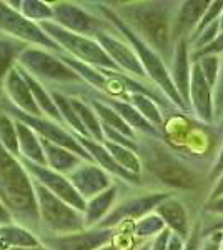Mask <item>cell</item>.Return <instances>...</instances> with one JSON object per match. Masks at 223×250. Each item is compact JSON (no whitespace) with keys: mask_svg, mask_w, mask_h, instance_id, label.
<instances>
[{"mask_svg":"<svg viewBox=\"0 0 223 250\" xmlns=\"http://www.w3.org/2000/svg\"><path fill=\"white\" fill-rule=\"evenodd\" d=\"M173 67H172V80L178 95L190 108V79H192V63L188 57V39H182L175 43L173 48Z\"/></svg>","mask_w":223,"mask_h":250,"instance_id":"ffe728a7","label":"cell"},{"mask_svg":"<svg viewBox=\"0 0 223 250\" xmlns=\"http://www.w3.org/2000/svg\"><path fill=\"white\" fill-rule=\"evenodd\" d=\"M218 54H223V32H220L217 39L210 43L208 47L202 48V50L195 52L193 59H198V57H203V55H218Z\"/></svg>","mask_w":223,"mask_h":250,"instance_id":"8d00e7d4","label":"cell"},{"mask_svg":"<svg viewBox=\"0 0 223 250\" xmlns=\"http://www.w3.org/2000/svg\"><path fill=\"white\" fill-rule=\"evenodd\" d=\"M117 195H119V187L113 184L108 190L87 200V208H85V225H87V229L97 227L100 222L107 219V215L115 207Z\"/></svg>","mask_w":223,"mask_h":250,"instance_id":"d4e9b609","label":"cell"},{"mask_svg":"<svg viewBox=\"0 0 223 250\" xmlns=\"http://www.w3.org/2000/svg\"><path fill=\"white\" fill-rule=\"evenodd\" d=\"M0 34L17 39L27 45L45 48L52 54H63L59 43H55L48 37L39 23L23 17L19 10L12 9L7 2H0Z\"/></svg>","mask_w":223,"mask_h":250,"instance_id":"30bf717a","label":"cell"},{"mask_svg":"<svg viewBox=\"0 0 223 250\" xmlns=\"http://www.w3.org/2000/svg\"><path fill=\"white\" fill-rule=\"evenodd\" d=\"M34 188L40 213V229H42L40 233L65 235V233H74L87 229L85 213L63 202L50 190H47L43 185H40L37 180H34Z\"/></svg>","mask_w":223,"mask_h":250,"instance_id":"8992f818","label":"cell"},{"mask_svg":"<svg viewBox=\"0 0 223 250\" xmlns=\"http://www.w3.org/2000/svg\"><path fill=\"white\" fill-rule=\"evenodd\" d=\"M198 245H200V229H198V225H197L195 232H192L190 239L186 240L183 250H198Z\"/></svg>","mask_w":223,"mask_h":250,"instance_id":"60d3db41","label":"cell"},{"mask_svg":"<svg viewBox=\"0 0 223 250\" xmlns=\"http://www.w3.org/2000/svg\"><path fill=\"white\" fill-rule=\"evenodd\" d=\"M195 62H198V65H200L202 72H203V75L208 80V83L212 87H215V83H217V79H218V72H220V59H218V55H203V57H198V59H193Z\"/></svg>","mask_w":223,"mask_h":250,"instance_id":"e575fe53","label":"cell"},{"mask_svg":"<svg viewBox=\"0 0 223 250\" xmlns=\"http://www.w3.org/2000/svg\"><path fill=\"white\" fill-rule=\"evenodd\" d=\"M92 5H95V10L99 12L100 15H103V17L115 27V30L119 32V34H122V37L130 43V47L135 50L137 57L140 59L142 65H143L145 72H147L148 79L152 80L153 83H157V87L163 92L165 97H167L168 100H172L178 108L188 112L190 108L186 107V104L182 100V97L178 95L175 85H173L172 74L168 72L165 60L162 59L153 48H150L147 43L135 34V32H132L128 29V27L119 19V15H117L107 3H92Z\"/></svg>","mask_w":223,"mask_h":250,"instance_id":"3957f363","label":"cell"},{"mask_svg":"<svg viewBox=\"0 0 223 250\" xmlns=\"http://www.w3.org/2000/svg\"><path fill=\"white\" fill-rule=\"evenodd\" d=\"M137 250H150V244H145V245H142V247H139Z\"/></svg>","mask_w":223,"mask_h":250,"instance_id":"c3c4849f","label":"cell"},{"mask_svg":"<svg viewBox=\"0 0 223 250\" xmlns=\"http://www.w3.org/2000/svg\"><path fill=\"white\" fill-rule=\"evenodd\" d=\"M0 240L3 242L7 249H23V247H34L40 245L39 235L35 232L28 230L19 224L0 225Z\"/></svg>","mask_w":223,"mask_h":250,"instance_id":"83f0119b","label":"cell"},{"mask_svg":"<svg viewBox=\"0 0 223 250\" xmlns=\"http://www.w3.org/2000/svg\"><path fill=\"white\" fill-rule=\"evenodd\" d=\"M48 92H50L52 99H54L55 105H57V108H59L60 115H62L63 124H65L75 135L85 137V139H90L88 134H87V130H85V127L82 125V122H80V119H79V115H77L74 105H72L70 95L62 94V92H59V90H50V88H48Z\"/></svg>","mask_w":223,"mask_h":250,"instance_id":"f1b7e54d","label":"cell"},{"mask_svg":"<svg viewBox=\"0 0 223 250\" xmlns=\"http://www.w3.org/2000/svg\"><path fill=\"white\" fill-rule=\"evenodd\" d=\"M15 127H17V137H19V150H20L19 157H23V159L39 165H47L45 152H43L40 137L27 124L20 122V120H15Z\"/></svg>","mask_w":223,"mask_h":250,"instance_id":"484cf974","label":"cell"},{"mask_svg":"<svg viewBox=\"0 0 223 250\" xmlns=\"http://www.w3.org/2000/svg\"><path fill=\"white\" fill-rule=\"evenodd\" d=\"M185 249V240L180 239L175 233H172V239H170L168 249L167 250H183Z\"/></svg>","mask_w":223,"mask_h":250,"instance_id":"f6af8a7d","label":"cell"},{"mask_svg":"<svg viewBox=\"0 0 223 250\" xmlns=\"http://www.w3.org/2000/svg\"><path fill=\"white\" fill-rule=\"evenodd\" d=\"M0 112H5L12 119L27 124L40 139H45L55 145L68 148V150L74 152L75 155L82 157L83 160L93 162L90 154H88L82 147V144L79 142V137H77L68 127H65V125L55 122V120H52V119H47V117H34L30 114H25V112L19 110L14 104H10V100L7 99V97H3V99L0 100Z\"/></svg>","mask_w":223,"mask_h":250,"instance_id":"ba28073f","label":"cell"},{"mask_svg":"<svg viewBox=\"0 0 223 250\" xmlns=\"http://www.w3.org/2000/svg\"><path fill=\"white\" fill-rule=\"evenodd\" d=\"M220 250H223V239H222V244H220Z\"/></svg>","mask_w":223,"mask_h":250,"instance_id":"816d5d0a","label":"cell"},{"mask_svg":"<svg viewBox=\"0 0 223 250\" xmlns=\"http://www.w3.org/2000/svg\"><path fill=\"white\" fill-rule=\"evenodd\" d=\"M39 25L42 27L43 32L55 43H59L60 48L63 50V54L70 55L72 59L80 60V62L87 63V65H90L93 68H100V70L122 72L95 39L68 32L54 22H42Z\"/></svg>","mask_w":223,"mask_h":250,"instance_id":"52a82bcc","label":"cell"},{"mask_svg":"<svg viewBox=\"0 0 223 250\" xmlns=\"http://www.w3.org/2000/svg\"><path fill=\"white\" fill-rule=\"evenodd\" d=\"M9 224H15L14 217H12V213L9 212V208L0 202V225H9Z\"/></svg>","mask_w":223,"mask_h":250,"instance_id":"7bdbcfd3","label":"cell"},{"mask_svg":"<svg viewBox=\"0 0 223 250\" xmlns=\"http://www.w3.org/2000/svg\"><path fill=\"white\" fill-rule=\"evenodd\" d=\"M54 20L59 27L74 34L95 39L102 32L117 34L115 27L103 15L93 14L87 7H82L77 2H54Z\"/></svg>","mask_w":223,"mask_h":250,"instance_id":"9c48e42d","label":"cell"},{"mask_svg":"<svg viewBox=\"0 0 223 250\" xmlns=\"http://www.w3.org/2000/svg\"><path fill=\"white\" fill-rule=\"evenodd\" d=\"M139 154L143 168L152 173L163 185L178 190H195L200 185L198 175L186 164L160 142V139L143 137L139 142Z\"/></svg>","mask_w":223,"mask_h":250,"instance_id":"277c9868","label":"cell"},{"mask_svg":"<svg viewBox=\"0 0 223 250\" xmlns=\"http://www.w3.org/2000/svg\"><path fill=\"white\" fill-rule=\"evenodd\" d=\"M220 197H223V173H222L220 179H218L217 182H215V187H213L212 193H210V199L208 200L220 199Z\"/></svg>","mask_w":223,"mask_h":250,"instance_id":"ee69618b","label":"cell"},{"mask_svg":"<svg viewBox=\"0 0 223 250\" xmlns=\"http://www.w3.org/2000/svg\"><path fill=\"white\" fill-rule=\"evenodd\" d=\"M0 202L9 208L14 222L40 233V213L34 179L19 160L0 144Z\"/></svg>","mask_w":223,"mask_h":250,"instance_id":"6da1fadb","label":"cell"},{"mask_svg":"<svg viewBox=\"0 0 223 250\" xmlns=\"http://www.w3.org/2000/svg\"><path fill=\"white\" fill-rule=\"evenodd\" d=\"M40 140H42V147H43V152H45L47 167L52 168V170L62 173V175H68V173H72L83 162L82 157L75 155L74 152H70L68 148L55 145L45 139H40Z\"/></svg>","mask_w":223,"mask_h":250,"instance_id":"cb8c5ba5","label":"cell"},{"mask_svg":"<svg viewBox=\"0 0 223 250\" xmlns=\"http://www.w3.org/2000/svg\"><path fill=\"white\" fill-rule=\"evenodd\" d=\"M39 239L50 250H99L112 244L115 239V229L92 227L65 235L40 233Z\"/></svg>","mask_w":223,"mask_h":250,"instance_id":"8fae6325","label":"cell"},{"mask_svg":"<svg viewBox=\"0 0 223 250\" xmlns=\"http://www.w3.org/2000/svg\"><path fill=\"white\" fill-rule=\"evenodd\" d=\"M10 250H50V249H47L43 244H40V245H34V247H23V249H10Z\"/></svg>","mask_w":223,"mask_h":250,"instance_id":"bcb514c9","label":"cell"},{"mask_svg":"<svg viewBox=\"0 0 223 250\" xmlns=\"http://www.w3.org/2000/svg\"><path fill=\"white\" fill-rule=\"evenodd\" d=\"M0 144L5 150H9L12 155L19 157V137L17 127H15V119H12L9 114L0 112Z\"/></svg>","mask_w":223,"mask_h":250,"instance_id":"d6a6232c","label":"cell"},{"mask_svg":"<svg viewBox=\"0 0 223 250\" xmlns=\"http://www.w3.org/2000/svg\"><path fill=\"white\" fill-rule=\"evenodd\" d=\"M212 2H200V0H188L180 3L177 14L173 15L172 22V40L177 43L182 39H188L200 23L202 17L208 10Z\"/></svg>","mask_w":223,"mask_h":250,"instance_id":"e0dca14e","label":"cell"},{"mask_svg":"<svg viewBox=\"0 0 223 250\" xmlns=\"http://www.w3.org/2000/svg\"><path fill=\"white\" fill-rule=\"evenodd\" d=\"M213 87L202 72L198 62L192 63V79H190V108L203 122H212L213 110Z\"/></svg>","mask_w":223,"mask_h":250,"instance_id":"2e32d148","label":"cell"},{"mask_svg":"<svg viewBox=\"0 0 223 250\" xmlns=\"http://www.w3.org/2000/svg\"><path fill=\"white\" fill-rule=\"evenodd\" d=\"M79 142L82 144V147L90 154L93 162L99 165V167H102L107 173H110V175L117 177V179H120V180H125V182H128L132 185L142 184V177L133 175V173H130L128 170H125L122 165H119V162L110 155V152L107 150V147H105L102 142H97V140H93V139H85V137H79Z\"/></svg>","mask_w":223,"mask_h":250,"instance_id":"ac0fdd59","label":"cell"},{"mask_svg":"<svg viewBox=\"0 0 223 250\" xmlns=\"http://www.w3.org/2000/svg\"><path fill=\"white\" fill-rule=\"evenodd\" d=\"M68 180L75 187V190L83 197L85 200H90L99 193L112 187V177L102 167H99L95 162L83 160L72 173H68Z\"/></svg>","mask_w":223,"mask_h":250,"instance_id":"9a60e30c","label":"cell"},{"mask_svg":"<svg viewBox=\"0 0 223 250\" xmlns=\"http://www.w3.org/2000/svg\"><path fill=\"white\" fill-rule=\"evenodd\" d=\"M95 40L103 47V50L108 54V57L117 63V67L122 72H127V75H135L139 79L148 77L140 59L137 57L135 50L130 47V43L127 40H122L117 34H108V32L99 34Z\"/></svg>","mask_w":223,"mask_h":250,"instance_id":"5bb4252c","label":"cell"},{"mask_svg":"<svg viewBox=\"0 0 223 250\" xmlns=\"http://www.w3.org/2000/svg\"><path fill=\"white\" fill-rule=\"evenodd\" d=\"M119 19L163 60L173 57V15L167 2H133L110 7Z\"/></svg>","mask_w":223,"mask_h":250,"instance_id":"7a4b0ae2","label":"cell"},{"mask_svg":"<svg viewBox=\"0 0 223 250\" xmlns=\"http://www.w3.org/2000/svg\"><path fill=\"white\" fill-rule=\"evenodd\" d=\"M155 213L165 222L167 229L172 233H175L180 239L188 240L192 232H190V220L186 213L185 205L175 197H168L155 208Z\"/></svg>","mask_w":223,"mask_h":250,"instance_id":"7402d4cb","label":"cell"},{"mask_svg":"<svg viewBox=\"0 0 223 250\" xmlns=\"http://www.w3.org/2000/svg\"><path fill=\"white\" fill-rule=\"evenodd\" d=\"M170 193L165 192H152L145 193V195H137L130 197V199L122 200L112 208V212L107 215V219L100 222L97 227L100 229H115L117 225L122 224L125 220L130 219H143V217L150 215V213L155 212V208L160 205L163 200H167Z\"/></svg>","mask_w":223,"mask_h":250,"instance_id":"4fadbf2b","label":"cell"},{"mask_svg":"<svg viewBox=\"0 0 223 250\" xmlns=\"http://www.w3.org/2000/svg\"><path fill=\"white\" fill-rule=\"evenodd\" d=\"M222 239H223V230H218V232L212 237V239H210V240L203 245V247L200 249V250H220Z\"/></svg>","mask_w":223,"mask_h":250,"instance_id":"ab89813d","label":"cell"},{"mask_svg":"<svg viewBox=\"0 0 223 250\" xmlns=\"http://www.w3.org/2000/svg\"><path fill=\"white\" fill-rule=\"evenodd\" d=\"M170 239H172V232L168 229H165L163 232L158 233L155 239H153V242L150 244V250H167Z\"/></svg>","mask_w":223,"mask_h":250,"instance_id":"74e56055","label":"cell"},{"mask_svg":"<svg viewBox=\"0 0 223 250\" xmlns=\"http://www.w3.org/2000/svg\"><path fill=\"white\" fill-rule=\"evenodd\" d=\"M20 14L35 23L52 22L54 20V7L52 3L42 0H20Z\"/></svg>","mask_w":223,"mask_h":250,"instance_id":"1f68e13d","label":"cell"},{"mask_svg":"<svg viewBox=\"0 0 223 250\" xmlns=\"http://www.w3.org/2000/svg\"><path fill=\"white\" fill-rule=\"evenodd\" d=\"M220 32H223V10H222V15H220Z\"/></svg>","mask_w":223,"mask_h":250,"instance_id":"681fc988","label":"cell"},{"mask_svg":"<svg viewBox=\"0 0 223 250\" xmlns=\"http://www.w3.org/2000/svg\"><path fill=\"white\" fill-rule=\"evenodd\" d=\"M222 173H223V147L217 154V159H215L212 172H210V180H215V182H217V180L222 177Z\"/></svg>","mask_w":223,"mask_h":250,"instance_id":"f35d334b","label":"cell"},{"mask_svg":"<svg viewBox=\"0 0 223 250\" xmlns=\"http://www.w3.org/2000/svg\"><path fill=\"white\" fill-rule=\"evenodd\" d=\"M99 97L103 100L105 104H108V105H110L113 110H115L117 114H119L122 119L125 120V122L130 125V128L135 132V134H142L145 137H152V139H160V137H162L155 125L150 124L148 120L145 119V117L142 115L130 102H128V100L115 99V97H107V95H102V94H99Z\"/></svg>","mask_w":223,"mask_h":250,"instance_id":"44dd1931","label":"cell"},{"mask_svg":"<svg viewBox=\"0 0 223 250\" xmlns=\"http://www.w3.org/2000/svg\"><path fill=\"white\" fill-rule=\"evenodd\" d=\"M70 102L72 105H74L77 115H79L80 122L85 127V130H87V134L90 139L97 140V142H105V135H103V127H102V122H100V119L97 117L95 110L90 107V104L85 102L83 99H80V97L77 95H70Z\"/></svg>","mask_w":223,"mask_h":250,"instance_id":"4316f807","label":"cell"},{"mask_svg":"<svg viewBox=\"0 0 223 250\" xmlns=\"http://www.w3.org/2000/svg\"><path fill=\"white\" fill-rule=\"evenodd\" d=\"M25 72L37 79L50 90L62 92V87H72V95H75V87L87 88V82L80 77L72 67H68L59 54H52L45 48L27 47L20 54L19 63Z\"/></svg>","mask_w":223,"mask_h":250,"instance_id":"5b68a950","label":"cell"},{"mask_svg":"<svg viewBox=\"0 0 223 250\" xmlns=\"http://www.w3.org/2000/svg\"><path fill=\"white\" fill-rule=\"evenodd\" d=\"M0 250H9V249L5 247V245H3V242H2V240H0Z\"/></svg>","mask_w":223,"mask_h":250,"instance_id":"f907efd6","label":"cell"},{"mask_svg":"<svg viewBox=\"0 0 223 250\" xmlns=\"http://www.w3.org/2000/svg\"><path fill=\"white\" fill-rule=\"evenodd\" d=\"M167 229L165 222L157 215L155 212L150 215L143 217V219L137 220L133 224V235L139 239H147V237H157L158 233H162Z\"/></svg>","mask_w":223,"mask_h":250,"instance_id":"836d02e7","label":"cell"},{"mask_svg":"<svg viewBox=\"0 0 223 250\" xmlns=\"http://www.w3.org/2000/svg\"><path fill=\"white\" fill-rule=\"evenodd\" d=\"M99 250H123V249H120V247H117V245H107V247H102V249H99Z\"/></svg>","mask_w":223,"mask_h":250,"instance_id":"7dc6e473","label":"cell"},{"mask_svg":"<svg viewBox=\"0 0 223 250\" xmlns=\"http://www.w3.org/2000/svg\"><path fill=\"white\" fill-rule=\"evenodd\" d=\"M103 145L107 147V150L110 152V155L119 162V165H122V167L125 168V170H128L130 173H133V175H140L143 165H142L140 157L135 150L123 147V145L108 142V140H105Z\"/></svg>","mask_w":223,"mask_h":250,"instance_id":"f546056e","label":"cell"},{"mask_svg":"<svg viewBox=\"0 0 223 250\" xmlns=\"http://www.w3.org/2000/svg\"><path fill=\"white\" fill-rule=\"evenodd\" d=\"M3 94L10 100V104H14L19 110L25 112V114H30L34 117H43V114L40 112V108L37 105V102H35L34 95H32L27 80L20 74L17 65L14 67V70L10 72L9 77L5 80Z\"/></svg>","mask_w":223,"mask_h":250,"instance_id":"d6986e66","label":"cell"},{"mask_svg":"<svg viewBox=\"0 0 223 250\" xmlns=\"http://www.w3.org/2000/svg\"><path fill=\"white\" fill-rule=\"evenodd\" d=\"M19 160L23 164V167H25L27 172L32 175V179L37 180L40 185H43L47 190H50L54 195L62 199L63 202L72 205V207L77 208L79 212L85 213L87 200L75 190V187L70 184L67 175H62V173L52 170L47 165H39L35 162H30V160L23 159V157H19Z\"/></svg>","mask_w":223,"mask_h":250,"instance_id":"7c38bea8","label":"cell"},{"mask_svg":"<svg viewBox=\"0 0 223 250\" xmlns=\"http://www.w3.org/2000/svg\"><path fill=\"white\" fill-rule=\"evenodd\" d=\"M206 212L210 213H218V215H223V197L215 200H208L206 202Z\"/></svg>","mask_w":223,"mask_h":250,"instance_id":"b9f144b4","label":"cell"},{"mask_svg":"<svg viewBox=\"0 0 223 250\" xmlns=\"http://www.w3.org/2000/svg\"><path fill=\"white\" fill-rule=\"evenodd\" d=\"M125 100H128L152 125L160 127V125L163 124V117H162L160 108H158V105L152 97H148L145 94H130Z\"/></svg>","mask_w":223,"mask_h":250,"instance_id":"4dcf8cb0","label":"cell"},{"mask_svg":"<svg viewBox=\"0 0 223 250\" xmlns=\"http://www.w3.org/2000/svg\"><path fill=\"white\" fill-rule=\"evenodd\" d=\"M213 110L215 117H222L223 114V63L220 65L217 83L213 87Z\"/></svg>","mask_w":223,"mask_h":250,"instance_id":"d590c367","label":"cell"},{"mask_svg":"<svg viewBox=\"0 0 223 250\" xmlns=\"http://www.w3.org/2000/svg\"><path fill=\"white\" fill-rule=\"evenodd\" d=\"M27 47V43L20 42V40L9 37L5 34H0V100L5 97L3 94V85L9 74L14 70V67L19 63V57Z\"/></svg>","mask_w":223,"mask_h":250,"instance_id":"603a6c76","label":"cell"}]
</instances>
